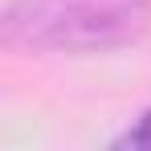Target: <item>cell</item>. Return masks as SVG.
Here are the masks:
<instances>
[{"label":"cell","mask_w":151,"mask_h":151,"mask_svg":"<svg viewBox=\"0 0 151 151\" xmlns=\"http://www.w3.org/2000/svg\"><path fill=\"white\" fill-rule=\"evenodd\" d=\"M151 21V0H12L4 41L21 49H110L135 41Z\"/></svg>","instance_id":"obj_1"},{"label":"cell","mask_w":151,"mask_h":151,"mask_svg":"<svg viewBox=\"0 0 151 151\" xmlns=\"http://www.w3.org/2000/svg\"><path fill=\"white\" fill-rule=\"evenodd\" d=\"M119 147H131V151H151V110H143V119L119 139Z\"/></svg>","instance_id":"obj_2"}]
</instances>
